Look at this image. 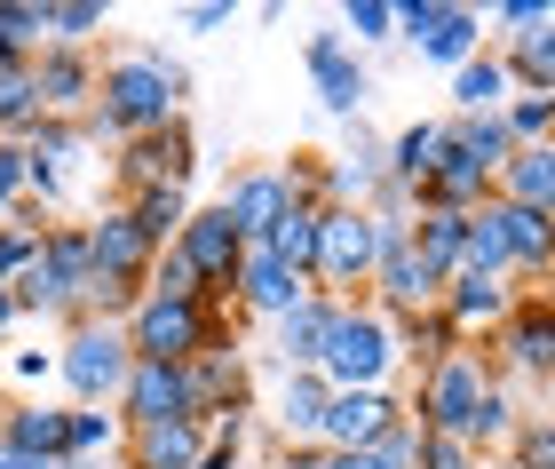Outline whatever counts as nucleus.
Segmentation results:
<instances>
[{
    "label": "nucleus",
    "mask_w": 555,
    "mask_h": 469,
    "mask_svg": "<svg viewBox=\"0 0 555 469\" xmlns=\"http://www.w3.org/2000/svg\"><path fill=\"white\" fill-rule=\"evenodd\" d=\"M397 334H389V318L373 310V303H341L334 310V327H325V351H318V375L334 382V390H389L397 382Z\"/></svg>",
    "instance_id": "7ed1b4c3"
},
{
    "label": "nucleus",
    "mask_w": 555,
    "mask_h": 469,
    "mask_svg": "<svg viewBox=\"0 0 555 469\" xmlns=\"http://www.w3.org/2000/svg\"><path fill=\"white\" fill-rule=\"evenodd\" d=\"M500 200L508 207H532V215H555V143H532V152H516L500 167Z\"/></svg>",
    "instance_id": "7c9ffc66"
},
{
    "label": "nucleus",
    "mask_w": 555,
    "mask_h": 469,
    "mask_svg": "<svg viewBox=\"0 0 555 469\" xmlns=\"http://www.w3.org/2000/svg\"><path fill=\"white\" fill-rule=\"evenodd\" d=\"M349 152H325V207H373V191L389 183V143L365 128V119H349Z\"/></svg>",
    "instance_id": "dca6fc26"
},
{
    "label": "nucleus",
    "mask_w": 555,
    "mask_h": 469,
    "mask_svg": "<svg viewBox=\"0 0 555 469\" xmlns=\"http://www.w3.org/2000/svg\"><path fill=\"white\" fill-rule=\"evenodd\" d=\"M485 200H492V176H485V167H468V160H452V152H444V167H437V176H428V183L413 191V215H421V207H452V215H476Z\"/></svg>",
    "instance_id": "473e14b6"
},
{
    "label": "nucleus",
    "mask_w": 555,
    "mask_h": 469,
    "mask_svg": "<svg viewBox=\"0 0 555 469\" xmlns=\"http://www.w3.org/2000/svg\"><path fill=\"white\" fill-rule=\"evenodd\" d=\"M365 303L382 310V318L437 310V303H444V270H437V263H421L413 246H397V255H382V263H373V287H365Z\"/></svg>",
    "instance_id": "2eb2a0df"
},
{
    "label": "nucleus",
    "mask_w": 555,
    "mask_h": 469,
    "mask_svg": "<svg viewBox=\"0 0 555 469\" xmlns=\"http://www.w3.org/2000/svg\"><path fill=\"white\" fill-rule=\"evenodd\" d=\"M64 430H72V406H48V398H9L0 406V446L33 454L48 469L64 461Z\"/></svg>",
    "instance_id": "5701e85b"
},
{
    "label": "nucleus",
    "mask_w": 555,
    "mask_h": 469,
    "mask_svg": "<svg viewBox=\"0 0 555 469\" xmlns=\"http://www.w3.org/2000/svg\"><path fill=\"white\" fill-rule=\"evenodd\" d=\"M437 310H444L468 342H492V334H500V318L516 310V287H508V279H485V270H452Z\"/></svg>",
    "instance_id": "412c9836"
},
{
    "label": "nucleus",
    "mask_w": 555,
    "mask_h": 469,
    "mask_svg": "<svg viewBox=\"0 0 555 469\" xmlns=\"http://www.w3.org/2000/svg\"><path fill=\"white\" fill-rule=\"evenodd\" d=\"M222 215H231V224H238V239L246 246H262L278 224H286V176H278V167H238V176L231 183H222V200H215Z\"/></svg>",
    "instance_id": "a211bd4d"
},
{
    "label": "nucleus",
    "mask_w": 555,
    "mask_h": 469,
    "mask_svg": "<svg viewBox=\"0 0 555 469\" xmlns=\"http://www.w3.org/2000/svg\"><path fill=\"white\" fill-rule=\"evenodd\" d=\"M341 40L358 48V56L382 48V40H397V0H349L341 9Z\"/></svg>",
    "instance_id": "79ce46f5"
},
{
    "label": "nucleus",
    "mask_w": 555,
    "mask_h": 469,
    "mask_svg": "<svg viewBox=\"0 0 555 469\" xmlns=\"http://www.w3.org/2000/svg\"><path fill=\"white\" fill-rule=\"evenodd\" d=\"M334 294H301V303L278 318V366H286V375H301V366H318V351H325V327H334Z\"/></svg>",
    "instance_id": "bb28decb"
},
{
    "label": "nucleus",
    "mask_w": 555,
    "mask_h": 469,
    "mask_svg": "<svg viewBox=\"0 0 555 469\" xmlns=\"http://www.w3.org/2000/svg\"><path fill=\"white\" fill-rule=\"evenodd\" d=\"M104 24H112L104 0H40V33H48V48H88Z\"/></svg>",
    "instance_id": "4c0bfd02"
},
{
    "label": "nucleus",
    "mask_w": 555,
    "mask_h": 469,
    "mask_svg": "<svg viewBox=\"0 0 555 469\" xmlns=\"http://www.w3.org/2000/svg\"><path fill=\"white\" fill-rule=\"evenodd\" d=\"M389 334H397V358H405L413 375H437L444 358H461V351H468V334L452 327L444 310H413V318H389Z\"/></svg>",
    "instance_id": "393cba45"
},
{
    "label": "nucleus",
    "mask_w": 555,
    "mask_h": 469,
    "mask_svg": "<svg viewBox=\"0 0 555 469\" xmlns=\"http://www.w3.org/2000/svg\"><path fill=\"white\" fill-rule=\"evenodd\" d=\"M508 469H555V414H524V422H516Z\"/></svg>",
    "instance_id": "c03bdc74"
},
{
    "label": "nucleus",
    "mask_w": 555,
    "mask_h": 469,
    "mask_svg": "<svg viewBox=\"0 0 555 469\" xmlns=\"http://www.w3.org/2000/svg\"><path fill=\"white\" fill-rule=\"evenodd\" d=\"M9 327H16V294L0 287V334H9Z\"/></svg>",
    "instance_id": "13d9d810"
},
{
    "label": "nucleus",
    "mask_w": 555,
    "mask_h": 469,
    "mask_svg": "<svg viewBox=\"0 0 555 469\" xmlns=\"http://www.w3.org/2000/svg\"><path fill=\"white\" fill-rule=\"evenodd\" d=\"M500 128H508L516 152H532V143H555V96H508V104H500Z\"/></svg>",
    "instance_id": "a19ab883"
},
{
    "label": "nucleus",
    "mask_w": 555,
    "mask_h": 469,
    "mask_svg": "<svg viewBox=\"0 0 555 469\" xmlns=\"http://www.w3.org/2000/svg\"><path fill=\"white\" fill-rule=\"evenodd\" d=\"M183 375H191V414L207 430L255 414V366H246V351H198Z\"/></svg>",
    "instance_id": "9b49d317"
},
{
    "label": "nucleus",
    "mask_w": 555,
    "mask_h": 469,
    "mask_svg": "<svg viewBox=\"0 0 555 469\" xmlns=\"http://www.w3.org/2000/svg\"><path fill=\"white\" fill-rule=\"evenodd\" d=\"M468 224H476V215L421 207V215H413V255H421V263H437L444 279H452V270H468Z\"/></svg>",
    "instance_id": "2f4dec72"
},
{
    "label": "nucleus",
    "mask_w": 555,
    "mask_h": 469,
    "mask_svg": "<svg viewBox=\"0 0 555 469\" xmlns=\"http://www.w3.org/2000/svg\"><path fill=\"white\" fill-rule=\"evenodd\" d=\"M508 96H516V88H508V72H500L492 40L476 48V56H468L461 72H452V112H461V119H476V112H500Z\"/></svg>",
    "instance_id": "72a5a7b5"
},
{
    "label": "nucleus",
    "mask_w": 555,
    "mask_h": 469,
    "mask_svg": "<svg viewBox=\"0 0 555 469\" xmlns=\"http://www.w3.org/2000/svg\"><path fill=\"white\" fill-rule=\"evenodd\" d=\"M547 390H555V382H547ZM547 414H555V406H547Z\"/></svg>",
    "instance_id": "052dcab7"
},
{
    "label": "nucleus",
    "mask_w": 555,
    "mask_h": 469,
    "mask_svg": "<svg viewBox=\"0 0 555 469\" xmlns=\"http://www.w3.org/2000/svg\"><path fill=\"white\" fill-rule=\"evenodd\" d=\"M492 358H500V375L555 382V294L547 287H516V310L500 318Z\"/></svg>",
    "instance_id": "6e6552de"
},
{
    "label": "nucleus",
    "mask_w": 555,
    "mask_h": 469,
    "mask_svg": "<svg viewBox=\"0 0 555 469\" xmlns=\"http://www.w3.org/2000/svg\"><path fill=\"white\" fill-rule=\"evenodd\" d=\"M325 406H334V382L318 375V366H301V375H286L278 382V406H270V422H278V438H318V422H325Z\"/></svg>",
    "instance_id": "cd10ccee"
},
{
    "label": "nucleus",
    "mask_w": 555,
    "mask_h": 469,
    "mask_svg": "<svg viewBox=\"0 0 555 469\" xmlns=\"http://www.w3.org/2000/svg\"><path fill=\"white\" fill-rule=\"evenodd\" d=\"M167 72H175L167 48H119V56L95 64V104H88V119H80L88 143H128V136H143V128L183 119Z\"/></svg>",
    "instance_id": "f257e3e1"
},
{
    "label": "nucleus",
    "mask_w": 555,
    "mask_h": 469,
    "mask_svg": "<svg viewBox=\"0 0 555 469\" xmlns=\"http://www.w3.org/2000/svg\"><path fill=\"white\" fill-rule=\"evenodd\" d=\"M0 469H48V461H33V454H16V446H0Z\"/></svg>",
    "instance_id": "4d7b16f0"
},
{
    "label": "nucleus",
    "mask_w": 555,
    "mask_h": 469,
    "mask_svg": "<svg viewBox=\"0 0 555 469\" xmlns=\"http://www.w3.org/2000/svg\"><path fill=\"white\" fill-rule=\"evenodd\" d=\"M88 255H95V279H135L151 287V263H159V246H151L135 224H128V207H95L88 215Z\"/></svg>",
    "instance_id": "f3484780"
},
{
    "label": "nucleus",
    "mask_w": 555,
    "mask_h": 469,
    "mask_svg": "<svg viewBox=\"0 0 555 469\" xmlns=\"http://www.w3.org/2000/svg\"><path fill=\"white\" fill-rule=\"evenodd\" d=\"M444 152L468 160V167H485V176L500 183V167L516 160V143H508V128H500V112H476V119L452 112V119H444Z\"/></svg>",
    "instance_id": "c85d7f7f"
},
{
    "label": "nucleus",
    "mask_w": 555,
    "mask_h": 469,
    "mask_svg": "<svg viewBox=\"0 0 555 469\" xmlns=\"http://www.w3.org/2000/svg\"><path fill=\"white\" fill-rule=\"evenodd\" d=\"M119 430H151V422H198L191 414V375L183 366H151L135 358L128 366V382H119Z\"/></svg>",
    "instance_id": "ddd939ff"
},
{
    "label": "nucleus",
    "mask_w": 555,
    "mask_h": 469,
    "mask_svg": "<svg viewBox=\"0 0 555 469\" xmlns=\"http://www.w3.org/2000/svg\"><path fill=\"white\" fill-rule=\"evenodd\" d=\"M325 469H382V454H373V446L365 454H325Z\"/></svg>",
    "instance_id": "6e6d98bb"
},
{
    "label": "nucleus",
    "mask_w": 555,
    "mask_h": 469,
    "mask_svg": "<svg viewBox=\"0 0 555 469\" xmlns=\"http://www.w3.org/2000/svg\"><path fill=\"white\" fill-rule=\"evenodd\" d=\"M318 215H325V207H286V224L262 239L270 255L294 270V279H310V270H318Z\"/></svg>",
    "instance_id": "58836bf2"
},
{
    "label": "nucleus",
    "mask_w": 555,
    "mask_h": 469,
    "mask_svg": "<svg viewBox=\"0 0 555 469\" xmlns=\"http://www.w3.org/2000/svg\"><path fill=\"white\" fill-rule=\"evenodd\" d=\"M198 454H207V422H151L128 430L119 469H198Z\"/></svg>",
    "instance_id": "b1692460"
},
{
    "label": "nucleus",
    "mask_w": 555,
    "mask_h": 469,
    "mask_svg": "<svg viewBox=\"0 0 555 469\" xmlns=\"http://www.w3.org/2000/svg\"><path fill=\"white\" fill-rule=\"evenodd\" d=\"M301 64H310V80H318V104L334 112V119H365L373 72H365V56H358V48H349L341 33H310V40H301Z\"/></svg>",
    "instance_id": "f8f14e48"
},
{
    "label": "nucleus",
    "mask_w": 555,
    "mask_h": 469,
    "mask_svg": "<svg viewBox=\"0 0 555 469\" xmlns=\"http://www.w3.org/2000/svg\"><path fill=\"white\" fill-rule=\"evenodd\" d=\"M301 294H310V279H294L270 246H246V255H238V318H270V327H278Z\"/></svg>",
    "instance_id": "4be33fe9"
},
{
    "label": "nucleus",
    "mask_w": 555,
    "mask_h": 469,
    "mask_svg": "<svg viewBox=\"0 0 555 469\" xmlns=\"http://www.w3.org/2000/svg\"><path fill=\"white\" fill-rule=\"evenodd\" d=\"M231 16H238L231 0H198V9H183V24H191V33H222Z\"/></svg>",
    "instance_id": "603ef678"
},
{
    "label": "nucleus",
    "mask_w": 555,
    "mask_h": 469,
    "mask_svg": "<svg viewBox=\"0 0 555 469\" xmlns=\"http://www.w3.org/2000/svg\"><path fill=\"white\" fill-rule=\"evenodd\" d=\"M492 24H500V40H508V33H532V24H555V9L547 0H500Z\"/></svg>",
    "instance_id": "8fccbe9b"
},
{
    "label": "nucleus",
    "mask_w": 555,
    "mask_h": 469,
    "mask_svg": "<svg viewBox=\"0 0 555 469\" xmlns=\"http://www.w3.org/2000/svg\"><path fill=\"white\" fill-rule=\"evenodd\" d=\"M175 255L198 270V287H215V279H238L246 239H238V224H231L222 207H191V224L175 231Z\"/></svg>",
    "instance_id": "aec40b11"
},
{
    "label": "nucleus",
    "mask_w": 555,
    "mask_h": 469,
    "mask_svg": "<svg viewBox=\"0 0 555 469\" xmlns=\"http://www.w3.org/2000/svg\"><path fill=\"white\" fill-rule=\"evenodd\" d=\"M373 263H382V246H373V215L365 207H325L318 215V270H310V287L334 294V303H365Z\"/></svg>",
    "instance_id": "423d86ee"
},
{
    "label": "nucleus",
    "mask_w": 555,
    "mask_h": 469,
    "mask_svg": "<svg viewBox=\"0 0 555 469\" xmlns=\"http://www.w3.org/2000/svg\"><path fill=\"white\" fill-rule=\"evenodd\" d=\"M151 294H167V303H198V270H191V263L167 246V255L151 263Z\"/></svg>",
    "instance_id": "49530a36"
},
{
    "label": "nucleus",
    "mask_w": 555,
    "mask_h": 469,
    "mask_svg": "<svg viewBox=\"0 0 555 469\" xmlns=\"http://www.w3.org/2000/svg\"><path fill=\"white\" fill-rule=\"evenodd\" d=\"M119 207H128V224L159 246V255L175 246V231L191 224V191H167V183H159V191H135V200H119Z\"/></svg>",
    "instance_id": "c9c22d12"
},
{
    "label": "nucleus",
    "mask_w": 555,
    "mask_h": 469,
    "mask_svg": "<svg viewBox=\"0 0 555 469\" xmlns=\"http://www.w3.org/2000/svg\"><path fill=\"white\" fill-rule=\"evenodd\" d=\"M492 382H508V375H500V358H492V342H468V351L444 358L437 375H413V390H405V422H421L428 438H461V446H468L476 406H485Z\"/></svg>",
    "instance_id": "f03ea898"
},
{
    "label": "nucleus",
    "mask_w": 555,
    "mask_h": 469,
    "mask_svg": "<svg viewBox=\"0 0 555 469\" xmlns=\"http://www.w3.org/2000/svg\"><path fill=\"white\" fill-rule=\"evenodd\" d=\"M278 176H286V200L294 207H325V152H294Z\"/></svg>",
    "instance_id": "a18cd8bd"
},
{
    "label": "nucleus",
    "mask_w": 555,
    "mask_h": 469,
    "mask_svg": "<svg viewBox=\"0 0 555 469\" xmlns=\"http://www.w3.org/2000/svg\"><path fill=\"white\" fill-rule=\"evenodd\" d=\"M413 469H485V454L461 446V438H421V461Z\"/></svg>",
    "instance_id": "09e8293b"
},
{
    "label": "nucleus",
    "mask_w": 555,
    "mask_h": 469,
    "mask_svg": "<svg viewBox=\"0 0 555 469\" xmlns=\"http://www.w3.org/2000/svg\"><path fill=\"white\" fill-rule=\"evenodd\" d=\"M397 40H413L421 64L461 72L485 48V9H461V0H397Z\"/></svg>",
    "instance_id": "0eeeda50"
},
{
    "label": "nucleus",
    "mask_w": 555,
    "mask_h": 469,
    "mask_svg": "<svg viewBox=\"0 0 555 469\" xmlns=\"http://www.w3.org/2000/svg\"><path fill=\"white\" fill-rule=\"evenodd\" d=\"M48 48L40 33V0H0V64H33Z\"/></svg>",
    "instance_id": "ea45409f"
},
{
    "label": "nucleus",
    "mask_w": 555,
    "mask_h": 469,
    "mask_svg": "<svg viewBox=\"0 0 555 469\" xmlns=\"http://www.w3.org/2000/svg\"><path fill=\"white\" fill-rule=\"evenodd\" d=\"M16 382H56V351H16Z\"/></svg>",
    "instance_id": "864d4df0"
},
{
    "label": "nucleus",
    "mask_w": 555,
    "mask_h": 469,
    "mask_svg": "<svg viewBox=\"0 0 555 469\" xmlns=\"http://www.w3.org/2000/svg\"><path fill=\"white\" fill-rule=\"evenodd\" d=\"M278 469H325V446L318 438H294V446H278Z\"/></svg>",
    "instance_id": "5fc2aeb1"
},
{
    "label": "nucleus",
    "mask_w": 555,
    "mask_h": 469,
    "mask_svg": "<svg viewBox=\"0 0 555 469\" xmlns=\"http://www.w3.org/2000/svg\"><path fill=\"white\" fill-rule=\"evenodd\" d=\"M516 422H524V414H516V398H508V382H492V390H485V406H476V430H468V446H476V454L508 446V438H516Z\"/></svg>",
    "instance_id": "37998d69"
},
{
    "label": "nucleus",
    "mask_w": 555,
    "mask_h": 469,
    "mask_svg": "<svg viewBox=\"0 0 555 469\" xmlns=\"http://www.w3.org/2000/svg\"><path fill=\"white\" fill-rule=\"evenodd\" d=\"M33 88H40L48 119H88V104H95V56H88V48H40V56H33Z\"/></svg>",
    "instance_id": "6ab92c4d"
},
{
    "label": "nucleus",
    "mask_w": 555,
    "mask_h": 469,
    "mask_svg": "<svg viewBox=\"0 0 555 469\" xmlns=\"http://www.w3.org/2000/svg\"><path fill=\"white\" fill-rule=\"evenodd\" d=\"M198 176V136L191 119H167V128H143L128 143H112V191L119 200H135V191H191Z\"/></svg>",
    "instance_id": "39448f33"
},
{
    "label": "nucleus",
    "mask_w": 555,
    "mask_h": 469,
    "mask_svg": "<svg viewBox=\"0 0 555 469\" xmlns=\"http://www.w3.org/2000/svg\"><path fill=\"white\" fill-rule=\"evenodd\" d=\"M500 72H508L516 96H555V24H532V33H508L492 40Z\"/></svg>",
    "instance_id": "a878e982"
},
{
    "label": "nucleus",
    "mask_w": 555,
    "mask_h": 469,
    "mask_svg": "<svg viewBox=\"0 0 555 469\" xmlns=\"http://www.w3.org/2000/svg\"><path fill=\"white\" fill-rule=\"evenodd\" d=\"M56 469H119V461H56Z\"/></svg>",
    "instance_id": "bf43d9fd"
},
{
    "label": "nucleus",
    "mask_w": 555,
    "mask_h": 469,
    "mask_svg": "<svg viewBox=\"0 0 555 469\" xmlns=\"http://www.w3.org/2000/svg\"><path fill=\"white\" fill-rule=\"evenodd\" d=\"M128 327H104V318H80V327H64L56 342V382L72 406H119V382H128Z\"/></svg>",
    "instance_id": "20e7f679"
},
{
    "label": "nucleus",
    "mask_w": 555,
    "mask_h": 469,
    "mask_svg": "<svg viewBox=\"0 0 555 469\" xmlns=\"http://www.w3.org/2000/svg\"><path fill=\"white\" fill-rule=\"evenodd\" d=\"M128 430H119L112 406H72V430H64V461H119Z\"/></svg>",
    "instance_id": "f704fd0d"
},
{
    "label": "nucleus",
    "mask_w": 555,
    "mask_h": 469,
    "mask_svg": "<svg viewBox=\"0 0 555 469\" xmlns=\"http://www.w3.org/2000/svg\"><path fill=\"white\" fill-rule=\"evenodd\" d=\"M389 422H405V390H334V406L318 422V446L325 454H365Z\"/></svg>",
    "instance_id": "4468645a"
},
{
    "label": "nucleus",
    "mask_w": 555,
    "mask_h": 469,
    "mask_svg": "<svg viewBox=\"0 0 555 469\" xmlns=\"http://www.w3.org/2000/svg\"><path fill=\"white\" fill-rule=\"evenodd\" d=\"M80 167H88V128L80 119H40L24 136V200H40L56 215L72 200V183H80Z\"/></svg>",
    "instance_id": "1a4fd4ad"
},
{
    "label": "nucleus",
    "mask_w": 555,
    "mask_h": 469,
    "mask_svg": "<svg viewBox=\"0 0 555 469\" xmlns=\"http://www.w3.org/2000/svg\"><path fill=\"white\" fill-rule=\"evenodd\" d=\"M24 200V143H0V215Z\"/></svg>",
    "instance_id": "3c124183"
},
{
    "label": "nucleus",
    "mask_w": 555,
    "mask_h": 469,
    "mask_svg": "<svg viewBox=\"0 0 555 469\" xmlns=\"http://www.w3.org/2000/svg\"><path fill=\"white\" fill-rule=\"evenodd\" d=\"M421 438H428L421 422H389L382 438H373V454H382V469H413L421 461Z\"/></svg>",
    "instance_id": "de8ad7c7"
},
{
    "label": "nucleus",
    "mask_w": 555,
    "mask_h": 469,
    "mask_svg": "<svg viewBox=\"0 0 555 469\" xmlns=\"http://www.w3.org/2000/svg\"><path fill=\"white\" fill-rule=\"evenodd\" d=\"M40 88H33V64H0V143H24L40 128Z\"/></svg>",
    "instance_id": "e433bc0d"
},
{
    "label": "nucleus",
    "mask_w": 555,
    "mask_h": 469,
    "mask_svg": "<svg viewBox=\"0 0 555 469\" xmlns=\"http://www.w3.org/2000/svg\"><path fill=\"white\" fill-rule=\"evenodd\" d=\"M198 334H207V310L198 303H167V294L143 287V303L128 318V351L151 366H191L198 358Z\"/></svg>",
    "instance_id": "9d476101"
},
{
    "label": "nucleus",
    "mask_w": 555,
    "mask_h": 469,
    "mask_svg": "<svg viewBox=\"0 0 555 469\" xmlns=\"http://www.w3.org/2000/svg\"><path fill=\"white\" fill-rule=\"evenodd\" d=\"M437 167H444V119H413V128L389 136V183L397 191H421Z\"/></svg>",
    "instance_id": "c756f323"
}]
</instances>
